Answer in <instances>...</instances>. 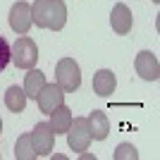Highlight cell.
Instances as JSON below:
<instances>
[{"instance_id": "6da1fadb", "label": "cell", "mask_w": 160, "mask_h": 160, "mask_svg": "<svg viewBox=\"0 0 160 160\" xmlns=\"http://www.w3.org/2000/svg\"><path fill=\"white\" fill-rule=\"evenodd\" d=\"M31 22L38 29L60 31L67 24V5L62 0H36L31 5Z\"/></svg>"}, {"instance_id": "7a4b0ae2", "label": "cell", "mask_w": 160, "mask_h": 160, "mask_svg": "<svg viewBox=\"0 0 160 160\" xmlns=\"http://www.w3.org/2000/svg\"><path fill=\"white\" fill-rule=\"evenodd\" d=\"M55 84L65 93H72V91H77L81 86V69L72 58H62L55 65Z\"/></svg>"}, {"instance_id": "3957f363", "label": "cell", "mask_w": 160, "mask_h": 160, "mask_svg": "<svg viewBox=\"0 0 160 160\" xmlns=\"http://www.w3.org/2000/svg\"><path fill=\"white\" fill-rule=\"evenodd\" d=\"M36 60H38V48L29 36H19V38L12 43V62L19 69H31L36 67Z\"/></svg>"}, {"instance_id": "277c9868", "label": "cell", "mask_w": 160, "mask_h": 160, "mask_svg": "<svg viewBox=\"0 0 160 160\" xmlns=\"http://www.w3.org/2000/svg\"><path fill=\"white\" fill-rule=\"evenodd\" d=\"M67 143H69V148L72 151H77V153H84L88 148V143H91V129H88V120L86 117H74L72 124H69V129H67Z\"/></svg>"}, {"instance_id": "5b68a950", "label": "cell", "mask_w": 160, "mask_h": 160, "mask_svg": "<svg viewBox=\"0 0 160 160\" xmlns=\"http://www.w3.org/2000/svg\"><path fill=\"white\" fill-rule=\"evenodd\" d=\"M31 141H33V148H36V155L38 158H46L50 155L55 146V132L48 122H38L36 127L31 129Z\"/></svg>"}, {"instance_id": "8992f818", "label": "cell", "mask_w": 160, "mask_h": 160, "mask_svg": "<svg viewBox=\"0 0 160 160\" xmlns=\"http://www.w3.org/2000/svg\"><path fill=\"white\" fill-rule=\"evenodd\" d=\"M31 5L19 0V2H14L10 7V29L14 33H19V36H27L29 29H31Z\"/></svg>"}, {"instance_id": "52a82bcc", "label": "cell", "mask_w": 160, "mask_h": 160, "mask_svg": "<svg viewBox=\"0 0 160 160\" xmlns=\"http://www.w3.org/2000/svg\"><path fill=\"white\" fill-rule=\"evenodd\" d=\"M134 67H136V74L146 81H155L160 77V62H158V58H155V53H151V50H141V53L136 55Z\"/></svg>"}, {"instance_id": "ba28073f", "label": "cell", "mask_w": 160, "mask_h": 160, "mask_svg": "<svg viewBox=\"0 0 160 160\" xmlns=\"http://www.w3.org/2000/svg\"><path fill=\"white\" fill-rule=\"evenodd\" d=\"M36 100H38L41 112L50 115L58 105H62V103H65V91H62L58 84H46V86L41 88V93L36 96Z\"/></svg>"}, {"instance_id": "9c48e42d", "label": "cell", "mask_w": 160, "mask_h": 160, "mask_svg": "<svg viewBox=\"0 0 160 160\" xmlns=\"http://www.w3.org/2000/svg\"><path fill=\"white\" fill-rule=\"evenodd\" d=\"M110 24H112V31L124 36V33L132 31L134 27V17H132V10H129L124 2H117L112 7V12H110Z\"/></svg>"}, {"instance_id": "30bf717a", "label": "cell", "mask_w": 160, "mask_h": 160, "mask_svg": "<svg viewBox=\"0 0 160 160\" xmlns=\"http://www.w3.org/2000/svg\"><path fill=\"white\" fill-rule=\"evenodd\" d=\"M86 120H88V129H91V139H96V141L108 139V134H110V120H108L105 112L93 110Z\"/></svg>"}, {"instance_id": "8fae6325", "label": "cell", "mask_w": 160, "mask_h": 160, "mask_svg": "<svg viewBox=\"0 0 160 160\" xmlns=\"http://www.w3.org/2000/svg\"><path fill=\"white\" fill-rule=\"evenodd\" d=\"M72 120H74L72 110H69V108H67L65 103H62V105H58V108H55V110H53V112H50V122H48V124L53 127L55 136H58V134H65L67 129H69V124H72Z\"/></svg>"}, {"instance_id": "7c38bea8", "label": "cell", "mask_w": 160, "mask_h": 160, "mask_svg": "<svg viewBox=\"0 0 160 160\" xmlns=\"http://www.w3.org/2000/svg\"><path fill=\"white\" fill-rule=\"evenodd\" d=\"M115 86H117V79H115V74L110 72V69H98V72L93 74V91H96V96L105 98V96H110L115 91Z\"/></svg>"}, {"instance_id": "4fadbf2b", "label": "cell", "mask_w": 160, "mask_h": 160, "mask_svg": "<svg viewBox=\"0 0 160 160\" xmlns=\"http://www.w3.org/2000/svg\"><path fill=\"white\" fill-rule=\"evenodd\" d=\"M46 86V74L41 72V69H27V74H24V93H27V98H33L36 100V96L41 93V88Z\"/></svg>"}, {"instance_id": "5bb4252c", "label": "cell", "mask_w": 160, "mask_h": 160, "mask_svg": "<svg viewBox=\"0 0 160 160\" xmlns=\"http://www.w3.org/2000/svg\"><path fill=\"white\" fill-rule=\"evenodd\" d=\"M14 158L17 160H36V148H33V141H31V132L29 134H22L17 143H14Z\"/></svg>"}, {"instance_id": "9a60e30c", "label": "cell", "mask_w": 160, "mask_h": 160, "mask_svg": "<svg viewBox=\"0 0 160 160\" xmlns=\"http://www.w3.org/2000/svg\"><path fill=\"white\" fill-rule=\"evenodd\" d=\"M5 105L7 110H12V112H22L24 108H27V93H24V88L19 86H10L5 91Z\"/></svg>"}, {"instance_id": "2e32d148", "label": "cell", "mask_w": 160, "mask_h": 160, "mask_svg": "<svg viewBox=\"0 0 160 160\" xmlns=\"http://www.w3.org/2000/svg\"><path fill=\"white\" fill-rule=\"evenodd\" d=\"M115 160H139V151L132 143H120L115 151Z\"/></svg>"}, {"instance_id": "e0dca14e", "label": "cell", "mask_w": 160, "mask_h": 160, "mask_svg": "<svg viewBox=\"0 0 160 160\" xmlns=\"http://www.w3.org/2000/svg\"><path fill=\"white\" fill-rule=\"evenodd\" d=\"M12 62V46L7 43L5 36H0V72Z\"/></svg>"}, {"instance_id": "ac0fdd59", "label": "cell", "mask_w": 160, "mask_h": 160, "mask_svg": "<svg viewBox=\"0 0 160 160\" xmlns=\"http://www.w3.org/2000/svg\"><path fill=\"white\" fill-rule=\"evenodd\" d=\"M0 134H2V120H0Z\"/></svg>"}, {"instance_id": "d6986e66", "label": "cell", "mask_w": 160, "mask_h": 160, "mask_svg": "<svg viewBox=\"0 0 160 160\" xmlns=\"http://www.w3.org/2000/svg\"><path fill=\"white\" fill-rule=\"evenodd\" d=\"M153 2H160V0H153Z\"/></svg>"}]
</instances>
